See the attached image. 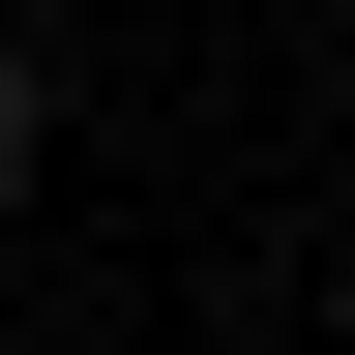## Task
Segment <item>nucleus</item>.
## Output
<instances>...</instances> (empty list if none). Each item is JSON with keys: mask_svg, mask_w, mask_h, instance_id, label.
Instances as JSON below:
<instances>
[{"mask_svg": "<svg viewBox=\"0 0 355 355\" xmlns=\"http://www.w3.org/2000/svg\"><path fill=\"white\" fill-rule=\"evenodd\" d=\"M0 178H30V60H0Z\"/></svg>", "mask_w": 355, "mask_h": 355, "instance_id": "1", "label": "nucleus"}]
</instances>
